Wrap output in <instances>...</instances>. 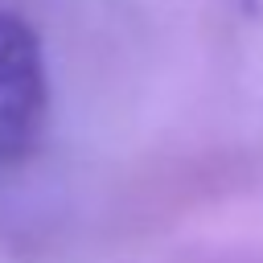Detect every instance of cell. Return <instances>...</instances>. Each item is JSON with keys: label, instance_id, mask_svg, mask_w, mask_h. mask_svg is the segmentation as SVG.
I'll return each mask as SVG.
<instances>
[{"label": "cell", "instance_id": "1", "mask_svg": "<svg viewBox=\"0 0 263 263\" xmlns=\"http://www.w3.org/2000/svg\"><path fill=\"white\" fill-rule=\"evenodd\" d=\"M49 111L45 62L37 33L0 12V160H21L37 148Z\"/></svg>", "mask_w": 263, "mask_h": 263}]
</instances>
